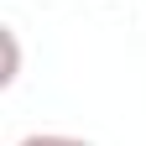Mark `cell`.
<instances>
[{
    "label": "cell",
    "mask_w": 146,
    "mask_h": 146,
    "mask_svg": "<svg viewBox=\"0 0 146 146\" xmlns=\"http://www.w3.org/2000/svg\"><path fill=\"white\" fill-rule=\"evenodd\" d=\"M16 146H94V141H84V136H68V131H31V136H21Z\"/></svg>",
    "instance_id": "6da1fadb"
},
{
    "label": "cell",
    "mask_w": 146,
    "mask_h": 146,
    "mask_svg": "<svg viewBox=\"0 0 146 146\" xmlns=\"http://www.w3.org/2000/svg\"><path fill=\"white\" fill-rule=\"evenodd\" d=\"M0 36H5V73H0V84H16V78H21V42H16V31L5 26V31H0Z\"/></svg>",
    "instance_id": "7a4b0ae2"
}]
</instances>
